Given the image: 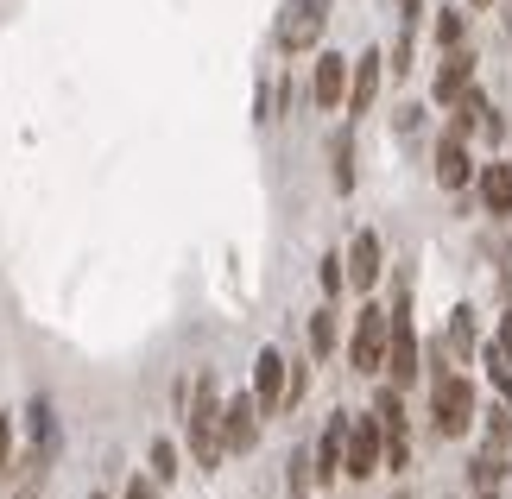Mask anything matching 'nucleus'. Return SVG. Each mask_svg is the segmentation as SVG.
<instances>
[{
  "label": "nucleus",
  "mask_w": 512,
  "mask_h": 499,
  "mask_svg": "<svg viewBox=\"0 0 512 499\" xmlns=\"http://www.w3.org/2000/svg\"><path fill=\"white\" fill-rule=\"evenodd\" d=\"M456 45H462V13L443 7V13H437V51H456Z\"/></svg>",
  "instance_id": "20"
},
{
  "label": "nucleus",
  "mask_w": 512,
  "mask_h": 499,
  "mask_svg": "<svg viewBox=\"0 0 512 499\" xmlns=\"http://www.w3.org/2000/svg\"><path fill=\"white\" fill-rule=\"evenodd\" d=\"M475 7H494V0H475Z\"/></svg>",
  "instance_id": "30"
},
{
  "label": "nucleus",
  "mask_w": 512,
  "mask_h": 499,
  "mask_svg": "<svg viewBox=\"0 0 512 499\" xmlns=\"http://www.w3.org/2000/svg\"><path fill=\"white\" fill-rule=\"evenodd\" d=\"M260 398L253 392H241V398H228L222 405V443H228V455H247L253 443H260Z\"/></svg>",
  "instance_id": "7"
},
{
  "label": "nucleus",
  "mask_w": 512,
  "mask_h": 499,
  "mask_svg": "<svg viewBox=\"0 0 512 499\" xmlns=\"http://www.w3.org/2000/svg\"><path fill=\"white\" fill-rule=\"evenodd\" d=\"M430 89H437V102H443V108L456 102V95H468V89H475V57H468L462 45H456V51H443L437 83H430Z\"/></svg>",
  "instance_id": "11"
},
{
  "label": "nucleus",
  "mask_w": 512,
  "mask_h": 499,
  "mask_svg": "<svg viewBox=\"0 0 512 499\" xmlns=\"http://www.w3.org/2000/svg\"><path fill=\"white\" fill-rule=\"evenodd\" d=\"M487 373H494V386H500V392L512 398V354H506L500 342H494V348H487Z\"/></svg>",
  "instance_id": "19"
},
{
  "label": "nucleus",
  "mask_w": 512,
  "mask_h": 499,
  "mask_svg": "<svg viewBox=\"0 0 512 499\" xmlns=\"http://www.w3.org/2000/svg\"><path fill=\"white\" fill-rule=\"evenodd\" d=\"M348 285L354 291H373V285H380V234H354V241H348Z\"/></svg>",
  "instance_id": "12"
},
{
  "label": "nucleus",
  "mask_w": 512,
  "mask_h": 499,
  "mask_svg": "<svg viewBox=\"0 0 512 499\" xmlns=\"http://www.w3.org/2000/svg\"><path fill=\"white\" fill-rule=\"evenodd\" d=\"M285 386H291V367L279 348H260V361H253V398H260L266 417H285Z\"/></svg>",
  "instance_id": "8"
},
{
  "label": "nucleus",
  "mask_w": 512,
  "mask_h": 499,
  "mask_svg": "<svg viewBox=\"0 0 512 499\" xmlns=\"http://www.w3.org/2000/svg\"><path fill=\"white\" fill-rule=\"evenodd\" d=\"M500 348H506V354H512V310H506V316H500Z\"/></svg>",
  "instance_id": "28"
},
{
  "label": "nucleus",
  "mask_w": 512,
  "mask_h": 499,
  "mask_svg": "<svg viewBox=\"0 0 512 499\" xmlns=\"http://www.w3.org/2000/svg\"><path fill=\"white\" fill-rule=\"evenodd\" d=\"M13 474V417H0V487H7Z\"/></svg>",
  "instance_id": "22"
},
{
  "label": "nucleus",
  "mask_w": 512,
  "mask_h": 499,
  "mask_svg": "<svg viewBox=\"0 0 512 499\" xmlns=\"http://www.w3.org/2000/svg\"><path fill=\"white\" fill-rule=\"evenodd\" d=\"M468 348H475V316H468V310H456V323H449V354H443V348H437V354H443L449 367H456Z\"/></svg>",
  "instance_id": "18"
},
{
  "label": "nucleus",
  "mask_w": 512,
  "mask_h": 499,
  "mask_svg": "<svg viewBox=\"0 0 512 499\" xmlns=\"http://www.w3.org/2000/svg\"><path fill=\"white\" fill-rule=\"evenodd\" d=\"M468 146H462V133H443V146H437V184L443 190H462L468 184Z\"/></svg>",
  "instance_id": "14"
},
{
  "label": "nucleus",
  "mask_w": 512,
  "mask_h": 499,
  "mask_svg": "<svg viewBox=\"0 0 512 499\" xmlns=\"http://www.w3.org/2000/svg\"><path fill=\"white\" fill-rule=\"evenodd\" d=\"M342 348V329H336V310H317L310 316V354H317V361H329V354Z\"/></svg>",
  "instance_id": "16"
},
{
  "label": "nucleus",
  "mask_w": 512,
  "mask_h": 499,
  "mask_svg": "<svg viewBox=\"0 0 512 499\" xmlns=\"http://www.w3.org/2000/svg\"><path fill=\"white\" fill-rule=\"evenodd\" d=\"M481 203H487V215H512V165L506 158H494L481 171Z\"/></svg>",
  "instance_id": "15"
},
{
  "label": "nucleus",
  "mask_w": 512,
  "mask_h": 499,
  "mask_svg": "<svg viewBox=\"0 0 512 499\" xmlns=\"http://www.w3.org/2000/svg\"><path fill=\"white\" fill-rule=\"evenodd\" d=\"M418 13H424V0H399V19H405V26H411Z\"/></svg>",
  "instance_id": "27"
},
{
  "label": "nucleus",
  "mask_w": 512,
  "mask_h": 499,
  "mask_svg": "<svg viewBox=\"0 0 512 499\" xmlns=\"http://www.w3.org/2000/svg\"><path fill=\"white\" fill-rule=\"evenodd\" d=\"M310 455H317V487H336V481H342V462H348V411L329 417Z\"/></svg>",
  "instance_id": "9"
},
{
  "label": "nucleus",
  "mask_w": 512,
  "mask_h": 499,
  "mask_svg": "<svg viewBox=\"0 0 512 499\" xmlns=\"http://www.w3.org/2000/svg\"><path fill=\"white\" fill-rule=\"evenodd\" d=\"M121 499H159V487H152V481H140V474H133V481H127V493Z\"/></svg>",
  "instance_id": "26"
},
{
  "label": "nucleus",
  "mask_w": 512,
  "mask_h": 499,
  "mask_svg": "<svg viewBox=\"0 0 512 499\" xmlns=\"http://www.w3.org/2000/svg\"><path fill=\"white\" fill-rule=\"evenodd\" d=\"M468 481H475V487H500V481H506V455H500V443H487L475 462H468Z\"/></svg>",
  "instance_id": "17"
},
{
  "label": "nucleus",
  "mask_w": 512,
  "mask_h": 499,
  "mask_svg": "<svg viewBox=\"0 0 512 499\" xmlns=\"http://www.w3.org/2000/svg\"><path fill=\"white\" fill-rule=\"evenodd\" d=\"M152 481H177V443H152Z\"/></svg>",
  "instance_id": "21"
},
{
  "label": "nucleus",
  "mask_w": 512,
  "mask_h": 499,
  "mask_svg": "<svg viewBox=\"0 0 512 499\" xmlns=\"http://www.w3.org/2000/svg\"><path fill=\"white\" fill-rule=\"evenodd\" d=\"M386 342H392V310H361L354 316V335H348V361L354 373H386Z\"/></svg>",
  "instance_id": "3"
},
{
  "label": "nucleus",
  "mask_w": 512,
  "mask_h": 499,
  "mask_svg": "<svg viewBox=\"0 0 512 499\" xmlns=\"http://www.w3.org/2000/svg\"><path fill=\"white\" fill-rule=\"evenodd\" d=\"M380 70H386V57H380V51L354 57V76H348V114H367V108H373V95H380Z\"/></svg>",
  "instance_id": "13"
},
{
  "label": "nucleus",
  "mask_w": 512,
  "mask_h": 499,
  "mask_svg": "<svg viewBox=\"0 0 512 499\" xmlns=\"http://www.w3.org/2000/svg\"><path fill=\"white\" fill-rule=\"evenodd\" d=\"M190 462L203 468V474H215L222 468V455H228V443H222V398H215V379H196V392H190Z\"/></svg>",
  "instance_id": "1"
},
{
  "label": "nucleus",
  "mask_w": 512,
  "mask_h": 499,
  "mask_svg": "<svg viewBox=\"0 0 512 499\" xmlns=\"http://www.w3.org/2000/svg\"><path fill=\"white\" fill-rule=\"evenodd\" d=\"M342 266H348L342 253H329V259H323V291H342V278H348Z\"/></svg>",
  "instance_id": "24"
},
{
  "label": "nucleus",
  "mask_w": 512,
  "mask_h": 499,
  "mask_svg": "<svg viewBox=\"0 0 512 499\" xmlns=\"http://www.w3.org/2000/svg\"><path fill=\"white\" fill-rule=\"evenodd\" d=\"M348 76H354V64L348 57H317V76H310V95H317V108H342L348 102Z\"/></svg>",
  "instance_id": "10"
},
{
  "label": "nucleus",
  "mask_w": 512,
  "mask_h": 499,
  "mask_svg": "<svg viewBox=\"0 0 512 499\" xmlns=\"http://www.w3.org/2000/svg\"><path fill=\"white\" fill-rule=\"evenodd\" d=\"M481 499H500V493H487V487H481Z\"/></svg>",
  "instance_id": "29"
},
{
  "label": "nucleus",
  "mask_w": 512,
  "mask_h": 499,
  "mask_svg": "<svg viewBox=\"0 0 512 499\" xmlns=\"http://www.w3.org/2000/svg\"><path fill=\"white\" fill-rule=\"evenodd\" d=\"M411 70V38H399V45H392V76H405Z\"/></svg>",
  "instance_id": "25"
},
{
  "label": "nucleus",
  "mask_w": 512,
  "mask_h": 499,
  "mask_svg": "<svg viewBox=\"0 0 512 499\" xmlns=\"http://www.w3.org/2000/svg\"><path fill=\"white\" fill-rule=\"evenodd\" d=\"M323 7H329V0H291L285 19H279V45H285V51H310V45H317L323 26H329Z\"/></svg>",
  "instance_id": "6"
},
{
  "label": "nucleus",
  "mask_w": 512,
  "mask_h": 499,
  "mask_svg": "<svg viewBox=\"0 0 512 499\" xmlns=\"http://www.w3.org/2000/svg\"><path fill=\"white\" fill-rule=\"evenodd\" d=\"M386 373H392V386H411V379L424 373V348H418V329H411V310H405V297L392 304V342H386Z\"/></svg>",
  "instance_id": "5"
},
{
  "label": "nucleus",
  "mask_w": 512,
  "mask_h": 499,
  "mask_svg": "<svg viewBox=\"0 0 512 499\" xmlns=\"http://www.w3.org/2000/svg\"><path fill=\"white\" fill-rule=\"evenodd\" d=\"M89 499H102V493H89Z\"/></svg>",
  "instance_id": "31"
},
{
  "label": "nucleus",
  "mask_w": 512,
  "mask_h": 499,
  "mask_svg": "<svg viewBox=\"0 0 512 499\" xmlns=\"http://www.w3.org/2000/svg\"><path fill=\"white\" fill-rule=\"evenodd\" d=\"M512 436V405H500L494 417H487V443H506Z\"/></svg>",
  "instance_id": "23"
},
{
  "label": "nucleus",
  "mask_w": 512,
  "mask_h": 499,
  "mask_svg": "<svg viewBox=\"0 0 512 499\" xmlns=\"http://www.w3.org/2000/svg\"><path fill=\"white\" fill-rule=\"evenodd\" d=\"M430 424H437V436H468V424H475V386L462 373H449L443 354H437V379H430Z\"/></svg>",
  "instance_id": "2"
},
{
  "label": "nucleus",
  "mask_w": 512,
  "mask_h": 499,
  "mask_svg": "<svg viewBox=\"0 0 512 499\" xmlns=\"http://www.w3.org/2000/svg\"><path fill=\"white\" fill-rule=\"evenodd\" d=\"M380 468H386L380 417H348V462H342V474H348V481H373Z\"/></svg>",
  "instance_id": "4"
}]
</instances>
